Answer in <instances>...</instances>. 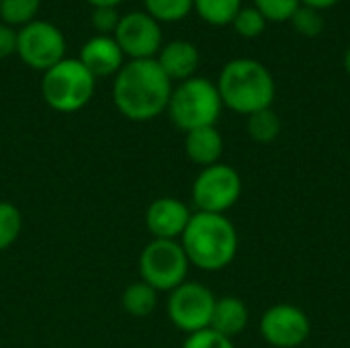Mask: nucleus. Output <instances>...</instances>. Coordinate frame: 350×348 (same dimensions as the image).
I'll list each match as a JSON object with an SVG mask.
<instances>
[{
    "label": "nucleus",
    "mask_w": 350,
    "mask_h": 348,
    "mask_svg": "<svg viewBox=\"0 0 350 348\" xmlns=\"http://www.w3.org/2000/svg\"><path fill=\"white\" fill-rule=\"evenodd\" d=\"M119 14L115 10V6H98L92 10V27L100 33V35H107L111 31L117 29L119 25Z\"/></svg>",
    "instance_id": "nucleus-27"
},
{
    "label": "nucleus",
    "mask_w": 350,
    "mask_h": 348,
    "mask_svg": "<svg viewBox=\"0 0 350 348\" xmlns=\"http://www.w3.org/2000/svg\"><path fill=\"white\" fill-rule=\"evenodd\" d=\"M345 70L349 72V76H350V47L347 49V55H345Z\"/></svg>",
    "instance_id": "nucleus-31"
},
{
    "label": "nucleus",
    "mask_w": 350,
    "mask_h": 348,
    "mask_svg": "<svg viewBox=\"0 0 350 348\" xmlns=\"http://www.w3.org/2000/svg\"><path fill=\"white\" fill-rule=\"evenodd\" d=\"M246 129H248V135L254 142H258V144H271L281 133V119L269 107V109H262V111H256V113L248 115Z\"/></svg>",
    "instance_id": "nucleus-18"
},
{
    "label": "nucleus",
    "mask_w": 350,
    "mask_h": 348,
    "mask_svg": "<svg viewBox=\"0 0 350 348\" xmlns=\"http://www.w3.org/2000/svg\"><path fill=\"white\" fill-rule=\"evenodd\" d=\"M267 18L262 16V12L254 6H246V8H240V12L236 14V18L232 21L236 33H240L242 37H258L265 29H267Z\"/></svg>",
    "instance_id": "nucleus-23"
},
{
    "label": "nucleus",
    "mask_w": 350,
    "mask_h": 348,
    "mask_svg": "<svg viewBox=\"0 0 350 348\" xmlns=\"http://www.w3.org/2000/svg\"><path fill=\"white\" fill-rule=\"evenodd\" d=\"M221 107L224 103L217 92V86L205 78L193 76L172 88L168 113L172 123L185 133H189L199 127L215 125Z\"/></svg>",
    "instance_id": "nucleus-4"
},
{
    "label": "nucleus",
    "mask_w": 350,
    "mask_h": 348,
    "mask_svg": "<svg viewBox=\"0 0 350 348\" xmlns=\"http://www.w3.org/2000/svg\"><path fill=\"white\" fill-rule=\"evenodd\" d=\"M39 0H0V16L4 25H27L35 21Z\"/></svg>",
    "instance_id": "nucleus-21"
},
{
    "label": "nucleus",
    "mask_w": 350,
    "mask_h": 348,
    "mask_svg": "<svg viewBox=\"0 0 350 348\" xmlns=\"http://www.w3.org/2000/svg\"><path fill=\"white\" fill-rule=\"evenodd\" d=\"M94 8H98V6H117L121 0H88Z\"/></svg>",
    "instance_id": "nucleus-30"
},
{
    "label": "nucleus",
    "mask_w": 350,
    "mask_h": 348,
    "mask_svg": "<svg viewBox=\"0 0 350 348\" xmlns=\"http://www.w3.org/2000/svg\"><path fill=\"white\" fill-rule=\"evenodd\" d=\"M189 258L178 240H152L139 254V281L156 291H172L187 281Z\"/></svg>",
    "instance_id": "nucleus-6"
},
{
    "label": "nucleus",
    "mask_w": 350,
    "mask_h": 348,
    "mask_svg": "<svg viewBox=\"0 0 350 348\" xmlns=\"http://www.w3.org/2000/svg\"><path fill=\"white\" fill-rule=\"evenodd\" d=\"M291 23H293L295 31L306 37H316L324 29V16L320 14V10L310 8V6H299L295 10V14L291 16Z\"/></svg>",
    "instance_id": "nucleus-25"
},
{
    "label": "nucleus",
    "mask_w": 350,
    "mask_h": 348,
    "mask_svg": "<svg viewBox=\"0 0 350 348\" xmlns=\"http://www.w3.org/2000/svg\"><path fill=\"white\" fill-rule=\"evenodd\" d=\"M115 41L119 43L123 55H129L131 59H150L156 51H160L162 31L158 21L148 12H129L119 18Z\"/></svg>",
    "instance_id": "nucleus-11"
},
{
    "label": "nucleus",
    "mask_w": 350,
    "mask_h": 348,
    "mask_svg": "<svg viewBox=\"0 0 350 348\" xmlns=\"http://www.w3.org/2000/svg\"><path fill=\"white\" fill-rule=\"evenodd\" d=\"M16 53L27 66L47 72L66 57V39L55 25L31 21L16 33Z\"/></svg>",
    "instance_id": "nucleus-9"
},
{
    "label": "nucleus",
    "mask_w": 350,
    "mask_h": 348,
    "mask_svg": "<svg viewBox=\"0 0 350 348\" xmlns=\"http://www.w3.org/2000/svg\"><path fill=\"white\" fill-rule=\"evenodd\" d=\"M158 66L170 80L185 82L195 76L199 68V51L193 43L176 39L166 43L158 53Z\"/></svg>",
    "instance_id": "nucleus-14"
},
{
    "label": "nucleus",
    "mask_w": 350,
    "mask_h": 348,
    "mask_svg": "<svg viewBox=\"0 0 350 348\" xmlns=\"http://www.w3.org/2000/svg\"><path fill=\"white\" fill-rule=\"evenodd\" d=\"M299 6H301L299 0H254V8H258L267 21H275V23L291 21V16Z\"/></svg>",
    "instance_id": "nucleus-24"
},
{
    "label": "nucleus",
    "mask_w": 350,
    "mask_h": 348,
    "mask_svg": "<svg viewBox=\"0 0 350 348\" xmlns=\"http://www.w3.org/2000/svg\"><path fill=\"white\" fill-rule=\"evenodd\" d=\"M301 6H310V8H316V10H324V8H330L334 6L338 0H299Z\"/></svg>",
    "instance_id": "nucleus-29"
},
{
    "label": "nucleus",
    "mask_w": 350,
    "mask_h": 348,
    "mask_svg": "<svg viewBox=\"0 0 350 348\" xmlns=\"http://www.w3.org/2000/svg\"><path fill=\"white\" fill-rule=\"evenodd\" d=\"M215 86L221 103L240 115L269 109L275 101V80L271 72L250 57L228 62Z\"/></svg>",
    "instance_id": "nucleus-3"
},
{
    "label": "nucleus",
    "mask_w": 350,
    "mask_h": 348,
    "mask_svg": "<svg viewBox=\"0 0 350 348\" xmlns=\"http://www.w3.org/2000/svg\"><path fill=\"white\" fill-rule=\"evenodd\" d=\"M16 51V31L8 25H0V59Z\"/></svg>",
    "instance_id": "nucleus-28"
},
{
    "label": "nucleus",
    "mask_w": 350,
    "mask_h": 348,
    "mask_svg": "<svg viewBox=\"0 0 350 348\" xmlns=\"http://www.w3.org/2000/svg\"><path fill=\"white\" fill-rule=\"evenodd\" d=\"M78 59L94 78L117 74L123 68V51L115 41V37L109 35H96L88 39L82 45Z\"/></svg>",
    "instance_id": "nucleus-13"
},
{
    "label": "nucleus",
    "mask_w": 350,
    "mask_h": 348,
    "mask_svg": "<svg viewBox=\"0 0 350 348\" xmlns=\"http://www.w3.org/2000/svg\"><path fill=\"white\" fill-rule=\"evenodd\" d=\"M191 215V209L180 199L160 197L150 203L146 211V226L156 240H178L185 234Z\"/></svg>",
    "instance_id": "nucleus-12"
},
{
    "label": "nucleus",
    "mask_w": 350,
    "mask_h": 348,
    "mask_svg": "<svg viewBox=\"0 0 350 348\" xmlns=\"http://www.w3.org/2000/svg\"><path fill=\"white\" fill-rule=\"evenodd\" d=\"M312 332L308 314L291 304L269 308L260 318V334L275 348L301 347Z\"/></svg>",
    "instance_id": "nucleus-10"
},
{
    "label": "nucleus",
    "mask_w": 350,
    "mask_h": 348,
    "mask_svg": "<svg viewBox=\"0 0 350 348\" xmlns=\"http://www.w3.org/2000/svg\"><path fill=\"white\" fill-rule=\"evenodd\" d=\"M248 320H250V314H248L246 304L234 295H226V297L215 299L209 328L226 338H234L246 330Z\"/></svg>",
    "instance_id": "nucleus-15"
},
{
    "label": "nucleus",
    "mask_w": 350,
    "mask_h": 348,
    "mask_svg": "<svg viewBox=\"0 0 350 348\" xmlns=\"http://www.w3.org/2000/svg\"><path fill=\"white\" fill-rule=\"evenodd\" d=\"M172 80L154 57L131 59L125 64L113 84V101L121 115L131 121H150L168 109Z\"/></svg>",
    "instance_id": "nucleus-1"
},
{
    "label": "nucleus",
    "mask_w": 350,
    "mask_h": 348,
    "mask_svg": "<svg viewBox=\"0 0 350 348\" xmlns=\"http://www.w3.org/2000/svg\"><path fill=\"white\" fill-rule=\"evenodd\" d=\"M191 195L197 211L224 215L238 203L242 195V178L236 168L217 162L197 174Z\"/></svg>",
    "instance_id": "nucleus-7"
},
{
    "label": "nucleus",
    "mask_w": 350,
    "mask_h": 348,
    "mask_svg": "<svg viewBox=\"0 0 350 348\" xmlns=\"http://www.w3.org/2000/svg\"><path fill=\"white\" fill-rule=\"evenodd\" d=\"M185 152L191 162H195L203 168L213 166L219 162V158L224 154V137L215 129V125L193 129L185 137Z\"/></svg>",
    "instance_id": "nucleus-16"
},
{
    "label": "nucleus",
    "mask_w": 350,
    "mask_h": 348,
    "mask_svg": "<svg viewBox=\"0 0 350 348\" xmlns=\"http://www.w3.org/2000/svg\"><path fill=\"white\" fill-rule=\"evenodd\" d=\"M144 4L156 21H180L193 8V0H144Z\"/></svg>",
    "instance_id": "nucleus-22"
},
{
    "label": "nucleus",
    "mask_w": 350,
    "mask_h": 348,
    "mask_svg": "<svg viewBox=\"0 0 350 348\" xmlns=\"http://www.w3.org/2000/svg\"><path fill=\"white\" fill-rule=\"evenodd\" d=\"M183 348H236L232 338H226L221 334H217L211 328H205L201 332L189 334Z\"/></svg>",
    "instance_id": "nucleus-26"
},
{
    "label": "nucleus",
    "mask_w": 350,
    "mask_h": 348,
    "mask_svg": "<svg viewBox=\"0 0 350 348\" xmlns=\"http://www.w3.org/2000/svg\"><path fill=\"white\" fill-rule=\"evenodd\" d=\"M23 230V215L16 205L0 201V252L10 248Z\"/></svg>",
    "instance_id": "nucleus-20"
},
{
    "label": "nucleus",
    "mask_w": 350,
    "mask_h": 348,
    "mask_svg": "<svg viewBox=\"0 0 350 348\" xmlns=\"http://www.w3.org/2000/svg\"><path fill=\"white\" fill-rule=\"evenodd\" d=\"M215 295L211 293V289L195 281H185L183 285L170 291L166 310L170 322L189 336L209 328Z\"/></svg>",
    "instance_id": "nucleus-8"
},
{
    "label": "nucleus",
    "mask_w": 350,
    "mask_h": 348,
    "mask_svg": "<svg viewBox=\"0 0 350 348\" xmlns=\"http://www.w3.org/2000/svg\"><path fill=\"white\" fill-rule=\"evenodd\" d=\"M121 306L133 318H148L158 306V291L144 281H135L125 287L121 295Z\"/></svg>",
    "instance_id": "nucleus-17"
},
{
    "label": "nucleus",
    "mask_w": 350,
    "mask_h": 348,
    "mask_svg": "<svg viewBox=\"0 0 350 348\" xmlns=\"http://www.w3.org/2000/svg\"><path fill=\"white\" fill-rule=\"evenodd\" d=\"M242 0H193L199 16L211 25H228L240 12Z\"/></svg>",
    "instance_id": "nucleus-19"
},
{
    "label": "nucleus",
    "mask_w": 350,
    "mask_h": 348,
    "mask_svg": "<svg viewBox=\"0 0 350 348\" xmlns=\"http://www.w3.org/2000/svg\"><path fill=\"white\" fill-rule=\"evenodd\" d=\"M94 80L96 78L82 66L80 59L64 57L43 74L41 94L53 111L76 113L92 98Z\"/></svg>",
    "instance_id": "nucleus-5"
},
{
    "label": "nucleus",
    "mask_w": 350,
    "mask_h": 348,
    "mask_svg": "<svg viewBox=\"0 0 350 348\" xmlns=\"http://www.w3.org/2000/svg\"><path fill=\"white\" fill-rule=\"evenodd\" d=\"M180 244L191 265L215 273L232 265L238 254V232L221 213L197 211L180 236Z\"/></svg>",
    "instance_id": "nucleus-2"
}]
</instances>
